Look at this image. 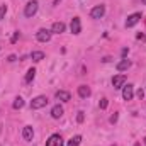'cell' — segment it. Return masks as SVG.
<instances>
[{
  "instance_id": "cell-1",
  "label": "cell",
  "mask_w": 146,
  "mask_h": 146,
  "mask_svg": "<svg viewBox=\"0 0 146 146\" xmlns=\"http://www.w3.org/2000/svg\"><path fill=\"white\" fill-rule=\"evenodd\" d=\"M48 106V97L46 95H37L31 100V109L33 110H37V109H42Z\"/></svg>"
},
{
  "instance_id": "cell-2",
  "label": "cell",
  "mask_w": 146,
  "mask_h": 146,
  "mask_svg": "<svg viewBox=\"0 0 146 146\" xmlns=\"http://www.w3.org/2000/svg\"><path fill=\"white\" fill-rule=\"evenodd\" d=\"M37 7H39L37 0H31V2H27L26 7H24V15H26V17H34L36 12H37Z\"/></svg>"
},
{
  "instance_id": "cell-3",
  "label": "cell",
  "mask_w": 146,
  "mask_h": 146,
  "mask_svg": "<svg viewBox=\"0 0 146 146\" xmlns=\"http://www.w3.org/2000/svg\"><path fill=\"white\" fill-rule=\"evenodd\" d=\"M104 14H106V5H95L92 10H90V17L92 19H102L104 17Z\"/></svg>"
},
{
  "instance_id": "cell-4",
  "label": "cell",
  "mask_w": 146,
  "mask_h": 146,
  "mask_svg": "<svg viewBox=\"0 0 146 146\" xmlns=\"http://www.w3.org/2000/svg\"><path fill=\"white\" fill-rule=\"evenodd\" d=\"M139 21H141V12H134L126 19V27H134Z\"/></svg>"
},
{
  "instance_id": "cell-5",
  "label": "cell",
  "mask_w": 146,
  "mask_h": 146,
  "mask_svg": "<svg viewBox=\"0 0 146 146\" xmlns=\"http://www.w3.org/2000/svg\"><path fill=\"white\" fill-rule=\"evenodd\" d=\"M133 97H134V87L131 83L124 85L122 87V99L124 100H133Z\"/></svg>"
},
{
  "instance_id": "cell-6",
  "label": "cell",
  "mask_w": 146,
  "mask_h": 146,
  "mask_svg": "<svg viewBox=\"0 0 146 146\" xmlns=\"http://www.w3.org/2000/svg\"><path fill=\"white\" fill-rule=\"evenodd\" d=\"M51 31H48V29H39L36 33V39L39 41V42H48L49 39H51Z\"/></svg>"
},
{
  "instance_id": "cell-7",
  "label": "cell",
  "mask_w": 146,
  "mask_h": 146,
  "mask_svg": "<svg viewBox=\"0 0 146 146\" xmlns=\"http://www.w3.org/2000/svg\"><path fill=\"white\" fill-rule=\"evenodd\" d=\"M124 85H126V75H115V76L112 78V87H114L115 90L122 88Z\"/></svg>"
},
{
  "instance_id": "cell-8",
  "label": "cell",
  "mask_w": 146,
  "mask_h": 146,
  "mask_svg": "<svg viewBox=\"0 0 146 146\" xmlns=\"http://www.w3.org/2000/svg\"><path fill=\"white\" fill-rule=\"evenodd\" d=\"M46 146H63V138L60 134H51L46 141Z\"/></svg>"
},
{
  "instance_id": "cell-9",
  "label": "cell",
  "mask_w": 146,
  "mask_h": 146,
  "mask_svg": "<svg viewBox=\"0 0 146 146\" xmlns=\"http://www.w3.org/2000/svg\"><path fill=\"white\" fill-rule=\"evenodd\" d=\"M70 29H72L73 34H80V33H82V22H80V17H73L72 22H70Z\"/></svg>"
},
{
  "instance_id": "cell-10",
  "label": "cell",
  "mask_w": 146,
  "mask_h": 146,
  "mask_svg": "<svg viewBox=\"0 0 146 146\" xmlns=\"http://www.w3.org/2000/svg\"><path fill=\"white\" fill-rule=\"evenodd\" d=\"M129 68H131V61L126 60V58H122V60L115 65V70H117V72H126V70H129Z\"/></svg>"
},
{
  "instance_id": "cell-11",
  "label": "cell",
  "mask_w": 146,
  "mask_h": 146,
  "mask_svg": "<svg viewBox=\"0 0 146 146\" xmlns=\"http://www.w3.org/2000/svg\"><path fill=\"white\" fill-rule=\"evenodd\" d=\"M33 136H34L33 126H26V127L22 129V138H24V141H33Z\"/></svg>"
},
{
  "instance_id": "cell-12",
  "label": "cell",
  "mask_w": 146,
  "mask_h": 146,
  "mask_svg": "<svg viewBox=\"0 0 146 146\" xmlns=\"http://www.w3.org/2000/svg\"><path fill=\"white\" fill-rule=\"evenodd\" d=\"M54 97H56L58 100H61V102H68V100L72 99L70 92H66V90H58V92L54 94Z\"/></svg>"
},
{
  "instance_id": "cell-13",
  "label": "cell",
  "mask_w": 146,
  "mask_h": 146,
  "mask_svg": "<svg viewBox=\"0 0 146 146\" xmlns=\"http://www.w3.org/2000/svg\"><path fill=\"white\" fill-rule=\"evenodd\" d=\"M65 29H66L65 22H54L53 27H51V33H54V34H61V33H65Z\"/></svg>"
},
{
  "instance_id": "cell-14",
  "label": "cell",
  "mask_w": 146,
  "mask_h": 146,
  "mask_svg": "<svg viewBox=\"0 0 146 146\" xmlns=\"http://www.w3.org/2000/svg\"><path fill=\"white\" fill-rule=\"evenodd\" d=\"M90 94H92L90 87H87V85H80V87H78V95H80L82 99H87V97H90Z\"/></svg>"
},
{
  "instance_id": "cell-15",
  "label": "cell",
  "mask_w": 146,
  "mask_h": 146,
  "mask_svg": "<svg viewBox=\"0 0 146 146\" xmlns=\"http://www.w3.org/2000/svg\"><path fill=\"white\" fill-rule=\"evenodd\" d=\"M63 112H65V110H63V107H61L60 104H56V106L51 109V117H53V119H60V117L63 115Z\"/></svg>"
},
{
  "instance_id": "cell-16",
  "label": "cell",
  "mask_w": 146,
  "mask_h": 146,
  "mask_svg": "<svg viewBox=\"0 0 146 146\" xmlns=\"http://www.w3.org/2000/svg\"><path fill=\"white\" fill-rule=\"evenodd\" d=\"M34 76H36V68H29L27 73H26V76H24V82L26 83H31L34 80Z\"/></svg>"
},
{
  "instance_id": "cell-17",
  "label": "cell",
  "mask_w": 146,
  "mask_h": 146,
  "mask_svg": "<svg viewBox=\"0 0 146 146\" xmlns=\"http://www.w3.org/2000/svg\"><path fill=\"white\" fill-rule=\"evenodd\" d=\"M31 58H33V61H41V60H44V53L42 51H33Z\"/></svg>"
},
{
  "instance_id": "cell-18",
  "label": "cell",
  "mask_w": 146,
  "mask_h": 146,
  "mask_svg": "<svg viewBox=\"0 0 146 146\" xmlns=\"http://www.w3.org/2000/svg\"><path fill=\"white\" fill-rule=\"evenodd\" d=\"M80 143H82V136H73L72 139L66 143V146H80Z\"/></svg>"
},
{
  "instance_id": "cell-19",
  "label": "cell",
  "mask_w": 146,
  "mask_h": 146,
  "mask_svg": "<svg viewBox=\"0 0 146 146\" xmlns=\"http://www.w3.org/2000/svg\"><path fill=\"white\" fill-rule=\"evenodd\" d=\"M12 107H14V109H22V107H24V99H22V97H17V99L14 100Z\"/></svg>"
},
{
  "instance_id": "cell-20",
  "label": "cell",
  "mask_w": 146,
  "mask_h": 146,
  "mask_svg": "<svg viewBox=\"0 0 146 146\" xmlns=\"http://www.w3.org/2000/svg\"><path fill=\"white\" fill-rule=\"evenodd\" d=\"M5 14H7V5H0V21L5 17Z\"/></svg>"
},
{
  "instance_id": "cell-21",
  "label": "cell",
  "mask_w": 146,
  "mask_h": 146,
  "mask_svg": "<svg viewBox=\"0 0 146 146\" xmlns=\"http://www.w3.org/2000/svg\"><path fill=\"white\" fill-rule=\"evenodd\" d=\"M107 106H109V100H107V99H102V100H100V104H99V107H100L102 110L107 109Z\"/></svg>"
},
{
  "instance_id": "cell-22",
  "label": "cell",
  "mask_w": 146,
  "mask_h": 146,
  "mask_svg": "<svg viewBox=\"0 0 146 146\" xmlns=\"http://www.w3.org/2000/svg\"><path fill=\"white\" fill-rule=\"evenodd\" d=\"M83 119H85V114H83V112H78V115H76V121H78V122H83Z\"/></svg>"
},
{
  "instance_id": "cell-23",
  "label": "cell",
  "mask_w": 146,
  "mask_h": 146,
  "mask_svg": "<svg viewBox=\"0 0 146 146\" xmlns=\"http://www.w3.org/2000/svg\"><path fill=\"white\" fill-rule=\"evenodd\" d=\"M117 119H119V115H117V114H114V115H110V124H115V122H117Z\"/></svg>"
},
{
  "instance_id": "cell-24",
  "label": "cell",
  "mask_w": 146,
  "mask_h": 146,
  "mask_svg": "<svg viewBox=\"0 0 146 146\" xmlns=\"http://www.w3.org/2000/svg\"><path fill=\"white\" fill-rule=\"evenodd\" d=\"M136 95H138V97H139V99H141V100H143V97H145V90H141V88H139V90H138V94H136Z\"/></svg>"
},
{
  "instance_id": "cell-25",
  "label": "cell",
  "mask_w": 146,
  "mask_h": 146,
  "mask_svg": "<svg viewBox=\"0 0 146 146\" xmlns=\"http://www.w3.org/2000/svg\"><path fill=\"white\" fill-rule=\"evenodd\" d=\"M127 53H129V49H127V48H124V49L121 51V54H122V58H126V54H127Z\"/></svg>"
},
{
  "instance_id": "cell-26",
  "label": "cell",
  "mask_w": 146,
  "mask_h": 146,
  "mask_svg": "<svg viewBox=\"0 0 146 146\" xmlns=\"http://www.w3.org/2000/svg\"><path fill=\"white\" fill-rule=\"evenodd\" d=\"M17 39H19V31H17V33H15V34H14V36H12V42H15V41H17Z\"/></svg>"
},
{
  "instance_id": "cell-27",
  "label": "cell",
  "mask_w": 146,
  "mask_h": 146,
  "mask_svg": "<svg viewBox=\"0 0 146 146\" xmlns=\"http://www.w3.org/2000/svg\"><path fill=\"white\" fill-rule=\"evenodd\" d=\"M9 61H10V63H12V61H15V56H14V54H10V56H9Z\"/></svg>"
},
{
  "instance_id": "cell-28",
  "label": "cell",
  "mask_w": 146,
  "mask_h": 146,
  "mask_svg": "<svg viewBox=\"0 0 146 146\" xmlns=\"http://www.w3.org/2000/svg\"><path fill=\"white\" fill-rule=\"evenodd\" d=\"M60 2H61V0H54V2H53V5H58Z\"/></svg>"
},
{
  "instance_id": "cell-29",
  "label": "cell",
  "mask_w": 146,
  "mask_h": 146,
  "mask_svg": "<svg viewBox=\"0 0 146 146\" xmlns=\"http://www.w3.org/2000/svg\"><path fill=\"white\" fill-rule=\"evenodd\" d=\"M134 146H141V145H139V143H134Z\"/></svg>"
},
{
  "instance_id": "cell-30",
  "label": "cell",
  "mask_w": 146,
  "mask_h": 146,
  "mask_svg": "<svg viewBox=\"0 0 146 146\" xmlns=\"http://www.w3.org/2000/svg\"><path fill=\"white\" fill-rule=\"evenodd\" d=\"M141 2H143V3H145V5H146V0H141Z\"/></svg>"
},
{
  "instance_id": "cell-31",
  "label": "cell",
  "mask_w": 146,
  "mask_h": 146,
  "mask_svg": "<svg viewBox=\"0 0 146 146\" xmlns=\"http://www.w3.org/2000/svg\"><path fill=\"white\" fill-rule=\"evenodd\" d=\"M145 145H146V138H145Z\"/></svg>"
},
{
  "instance_id": "cell-32",
  "label": "cell",
  "mask_w": 146,
  "mask_h": 146,
  "mask_svg": "<svg viewBox=\"0 0 146 146\" xmlns=\"http://www.w3.org/2000/svg\"><path fill=\"white\" fill-rule=\"evenodd\" d=\"M112 146H115V145H112Z\"/></svg>"
}]
</instances>
